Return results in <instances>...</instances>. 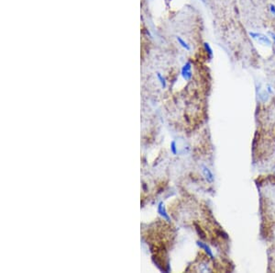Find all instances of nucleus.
<instances>
[{
	"label": "nucleus",
	"mask_w": 275,
	"mask_h": 273,
	"mask_svg": "<svg viewBox=\"0 0 275 273\" xmlns=\"http://www.w3.org/2000/svg\"><path fill=\"white\" fill-rule=\"evenodd\" d=\"M171 150L172 152V154H176L177 153V150H176V142L174 141H172L171 143Z\"/></svg>",
	"instance_id": "obj_9"
},
{
	"label": "nucleus",
	"mask_w": 275,
	"mask_h": 273,
	"mask_svg": "<svg viewBox=\"0 0 275 273\" xmlns=\"http://www.w3.org/2000/svg\"><path fill=\"white\" fill-rule=\"evenodd\" d=\"M270 10H271V12L273 14V15H275V6L274 5H270Z\"/></svg>",
	"instance_id": "obj_10"
},
{
	"label": "nucleus",
	"mask_w": 275,
	"mask_h": 273,
	"mask_svg": "<svg viewBox=\"0 0 275 273\" xmlns=\"http://www.w3.org/2000/svg\"><path fill=\"white\" fill-rule=\"evenodd\" d=\"M202 1H203V2H204V3H205V2H206V0H202Z\"/></svg>",
	"instance_id": "obj_12"
},
{
	"label": "nucleus",
	"mask_w": 275,
	"mask_h": 273,
	"mask_svg": "<svg viewBox=\"0 0 275 273\" xmlns=\"http://www.w3.org/2000/svg\"><path fill=\"white\" fill-rule=\"evenodd\" d=\"M197 245L201 248H204L206 252H207V254L209 255V256H213V254H212V251L210 250V248L206 245V244H204V243H202V242H198L197 243Z\"/></svg>",
	"instance_id": "obj_6"
},
{
	"label": "nucleus",
	"mask_w": 275,
	"mask_h": 273,
	"mask_svg": "<svg viewBox=\"0 0 275 273\" xmlns=\"http://www.w3.org/2000/svg\"><path fill=\"white\" fill-rule=\"evenodd\" d=\"M271 39H272L273 42H274V44H275V33H272V32H271Z\"/></svg>",
	"instance_id": "obj_11"
},
{
	"label": "nucleus",
	"mask_w": 275,
	"mask_h": 273,
	"mask_svg": "<svg viewBox=\"0 0 275 273\" xmlns=\"http://www.w3.org/2000/svg\"><path fill=\"white\" fill-rule=\"evenodd\" d=\"M249 34H250V36L252 39L258 40L259 42H260V44H267V45H271V40L269 39V37L266 36V35H264V34H262V33H258V32H250Z\"/></svg>",
	"instance_id": "obj_1"
},
{
	"label": "nucleus",
	"mask_w": 275,
	"mask_h": 273,
	"mask_svg": "<svg viewBox=\"0 0 275 273\" xmlns=\"http://www.w3.org/2000/svg\"><path fill=\"white\" fill-rule=\"evenodd\" d=\"M203 173H204V175H205L206 178L207 179V181L212 182L214 180V176H213L212 172L210 171V169L208 167H206L205 166H203Z\"/></svg>",
	"instance_id": "obj_4"
},
{
	"label": "nucleus",
	"mask_w": 275,
	"mask_h": 273,
	"mask_svg": "<svg viewBox=\"0 0 275 273\" xmlns=\"http://www.w3.org/2000/svg\"><path fill=\"white\" fill-rule=\"evenodd\" d=\"M158 212L160 213L164 219H166L167 221H170V217H169V215L166 212V210H165L163 202H160V203L158 204Z\"/></svg>",
	"instance_id": "obj_3"
},
{
	"label": "nucleus",
	"mask_w": 275,
	"mask_h": 273,
	"mask_svg": "<svg viewBox=\"0 0 275 273\" xmlns=\"http://www.w3.org/2000/svg\"><path fill=\"white\" fill-rule=\"evenodd\" d=\"M157 77H158L159 81H160V83H161V85H162V87L165 88H166V81H165V78L162 76L161 73H157Z\"/></svg>",
	"instance_id": "obj_7"
},
{
	"label": "nucleus",
	"mask_w": 275,
	"mask_h": 273,
	"mask_svg": "<svg viewBox=\"0 0 275 273\" xmlns=\"http://www.w3.org/2000/svg\"><path fill=\"white\" fill-rule=\"evenodd\" d=\"M176 40H178V42H179V44H181V46H182V47H183V48H184L185 50H187V51H190V49H191V48H190L189 44H188L186 41H184V40H183L181 38V37L177 36V37H176Z\"/></svg>",
	"instance_id": "obj_5"
},
{
	"label": "nucleus",
	"mask_w": 275,
	"mask_h": 273,
	"mask_svg": "<svg viewBox=\"0 0 275 273\" xmlns=\"http://www.w3.org/2000/svg\"><path fill=\"white\" fill-rule=\"evenodd\" d=\"M204 46H205V49L207 51L208 54H209L210 56H213V51H212V49H211L209 44H207V42H205V44H204Z\"/></svg>",
	"instance_id": "obj_8"
},
{
	"label": "nucleus",
	"mask_w": 275,
	"mask_h": 273,
	"mask_svg": "<svg viewBox=\"0 0 275 273\" xmlns=\"http://www.w3.org/2000/svg\"><path fill=\"white\" fill-rule=\"evenodd\" d=\"M191 63L187 62L182 68V76L185 80H190L192 77V66Z\"/></svg>",
	"instance_id": "obj_2"
}]
</instances>
